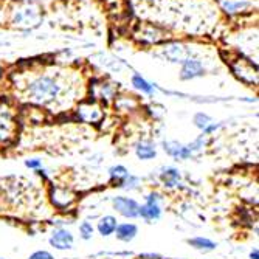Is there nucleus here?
I'll return each mask as SVG.
<instances>
[{
    "instance_id": "1",
    "label": "nucleus",
    "mask_w": 259,
    "mask_h": 259,
    "mask_svg": "<svg viewBox=\"0 0 259 259\" xmlns=\"http://www.w3.org/2000/svg\"><path fill=\"white\" fill-rule=\"evenodd\" d=\"M70 86H67V76L61 73L43 71L31 76L23 87L26 101L33 104L48 107L58 103Z\"/></svg>"
},
{
    "instance_id": "2",
    "label": "nucleus",
    "mask_w": 259,
    "mask_h": 259,
    "mask_svg": "<svg viewBox=\"0 0 259 259\" xmlns=\"http://www.w3.org/2000/svg\"><path fill=\"white\" fill-rule=\"evenodd\" d=\"M42 22V8L33 0H16L8 13V23L14 30H33Z\"/></svg>"
},
{
    "instance_id": "3",
    "label": "nucleus",
    "mask_w": 259,
    "mask_h": 259,
    "mask_svg": "<svg viewBox=\"0 0 259 259\" xmlns=\"http://www.w3.org/2000/svg\"><path fill=\"white\" fill-rule=\"evenodd\" d=\"M228 65L231 73H233L240 83H244L250 87L258 86V67L252 61L244 58L242 55H235L228 59Z\"/></svg>"
},
{
    "instance_id": "4",
    "label": "nucleus",
    "mask_w": 259,
    "mask_h": 259,
    "mask_svg": "<svg viewBox=\"0 0 259 259\" xmlns=\"http://www.w3.org/2000/svg\"><path fill=\"white\" fill-rule=\"evenodd\" d=\"M166 31L155 23H141L138 25L137 31L133 33V39H135L141 45L152 47L158 43L166 42Z\"/></svg>"
},
{
    "instance_id": "5",
    "label": "nucleus",
    "mask_w": 259,
    "mask_h": 259,
    "mask_svg": "<svg viewBox=\"0 0 259 259\" xmlns=\"http://www.w3.org/2000/svg\"><path fill=\"white\" fill-rule=\"evenodd\" d=\"M75 113L76 118L86 124H100L106 117L103 104L95 100H86L79 103Z\"/></svg>"
},
{
    "instance_id": "6",
    "label": "nucleus",
    "mask_w": 259,
    "mask_h": 259,
    "mask_svg": "<svg viewBox=\"0 0 259 259\" xmlns=\"http://www.w3.org/2000/svg\"><path fill=\"white\" fill-rule=\"evenodd\" d=\"M160 56L166 59L168 62L173 64H182L185 59L193 58L191 56V48H188L182 42H165L162 48H160Z\"/></svg>"
},
{
    "instance_id": "7",
    "label": "nucleus",
    "mask_w": 259,
    "mask_h": 259,
    "mask_svg": "<svg viewBox=\"0 0 259 259\" xmlns=\"http://www.w3.org/2000/svg\"><path fill=\"white\" fill-rule=\"evenodd\" d=\"M90 100H95L98 103H112L115 100V96L118 95V88L113 83L104 81V79H96L93 84L90 86Z\"/></svg>"
},
{
    "instance_id": "8",
    "label": "nucleus",
    "mask_w": 259,
    "mask_h": 259,
    "mask_svg": "<svg viewBox=\"0 0 259 259\" xmlns=\"http://www.w3.org/2000/svg\"><path fill=\"white\" fill-rule=\"evenodd\" d=\"M216 3L228 17L245 16L253 11V0H216Z\"/></svg>"
},
{
    "instance_id": "9",
    "label": "nucleus",
    "mask_w": 259,
    "mask_h": 259,
    "mask_svg": "<svg viewBox=\"0 0 259 259\" xmlns=\"http://www.w3.org/2000/svg\"><path fill=\"white\" fill-rule=\"evenodd\" d=\"M160 200H162V195L158 193L152 191L148 194L146 197V203L141 205L138 210V216H141L145 220L152 222V220H158L162 217V207H160Z\"/></svg>"
},
{
    "instance_id": "10",
    "label": "nucleus",
    "mask_w": 259,
    "mask_h": 259,
    "mask_svg": "<svg viewBox=\"0 0 259 259\" xmlns=\"http://www.w3.org/2000/svg\"><path fill=\"white\" fill-rule=\"evenodd\" d=\"M17 124L10 109L5 106H0V141L8 143L11 141L16 135Z\"/></svg>"
},
{
    "instance_id": "11",
    "label": "nucleus",
    "mask_w": 259,
    "mask_h": 259,
    "mask_svg": "<svg viewBox=\"0 0 259 259\" xmlns=\"http://www.w3.org/2000/svg\"><path fill=\"white\" fill-rule=\"evenodd\" d=\"M50 200L55 208L67 210L75 203L76 197H75V194L67 188H62V186H53V188L50 190Z\"/></svg>"
},
{
    "instance_id": "12",
    "label": "nucleus",
    "mask_w": 259,
    "mask_h": 259,
    "mask_svg": "<svg viewBox=\"0 0 259 259\" xmlns=\"http://www.w3.org/2000/svg\"><path fill=\"white\" fill-rule=\"evenodd\" d=\"M205 73H207V68L197 58H188L182 62L180 79H183V81H191V79L203 76Z\"/></svg>"
},
{
    "instance_id": "13",
    "label": "nucleus",
    "mask_w": 259,
    "mask_h": 259,
    "mask_svg": "<svg viewBox=\"0 0 259 259\" xmlns=\"http://www.w3.org/2000/svg\"><path fill=\"white\" fill-rule=\"evenodd\" d=\"M112 203H113V208L117 210L123 217H128V219L138 217L140 205L137 203V200H133L130 197H123V195H118V197L113 199Z\"/></svg>"
},
{
    "instance_id": "14",
    "label": "nucleus",
    "mask_w": 259,
    "mask_h": 259,
    "mask_svg": "<svg viewBox=\"0 0 259 259\" xmlns=\"http://www.w3.org/2000/svg\"><path fill=\"white\" fill-rule=\"evenodd\" d=\"M73 242H75L73 235L65 228H58L53 231V235L50 236V245L56 250H61V252L70 250L71 247H73Z\"/></svg>"
},
{
    "instance_id": "15",
    "label": "nucleus",
    "mask_w": 259,
    "mask_h": 259,
    "mask_svg": "<svg viewBox=\"0 0 259 259\" xmlns=\"http://www.w3.org/2000/svg\"><path fill=\"white\" fill-rule=\"evenodd\" d=\"M163 149L168 155H171L173 158H177V160H188L194 155L188 145H182V143H178V141H165Z\"/></svg>"
},
{
    "instance_id": "16",
    "label": "nucleus",
    "mask_w": 259,
    "mask_h": 259,
    "mask_svg": "<svg viewBox=\"0 0 259 259\" xmlns=\"http://www.w3.org/2000/svg\"><path fill=\"white\" fill-rule=\"evenodd\" d=\"M113 235L117 236V239L121 240V242H130V240H133L138 235V228L135 224H118Z\"/></svg>"
},
{
    "instance_id": "17",
    "label": "nucleus",
    "mask_w": 259,
    "mask_h": 259,
    "mask_svg": "<svg viewBox=\"0 0 259 259\" xmlns=\"http://www.w3.org/2000/svg\"><path fill=\"white\" fill-rule=\"evenodd\" d=\"M113 106L120 112H132L138 107V101L135 100V96L130 95H117L113 100Z\"/></svg>"
},
{
    "instance_id": "18",
    "label": "nucleus",
    "mask_w": 259,
    "mask_h": 259,
    "mask_svg": "<svg viewBox=\"0 0 259 259\" xmlns=\"http://www.w3.org/2000/svg\"><path fill=\"white\" fill-rule=\"evenodd\" d=\"M117 227H118L117 217H113V216H104V217L100 219V222H98L96 230H98V233H100L103 237H107V236H110V235L115 233Z\"/></svg>"
},
{
    "instance_id": "19",
    "label": "nucleus",
    "mask_w": 259,
    "mask_h": 259,
    "mask_svg": "<svg viewBox=\"0 0 259 259\" xmlns=\"http://www.w3.org/2000/svg\"><path fill=\"white\" fill-rule=\"evenodd\" d=\"M135 154L140 160H152L157 155V149L152 141H140L135 145Z\"/></svg>"
},
{
    "instance_id": "20",
    "label": "nucleus",
    "mask_w": 259,
    "mask_h": 259,
    "mask_svg": "<svg viewBox=\"0 0 259 259\" xmlns=\"http://www.w3.org/2000/svg\"><path fill=\"white\" fill-rule=\"evenodd\" d=\"M160 178H162V182L166 188H175V186L180 183L182 175H180V171H178V169L166 168V169H163V173L160 174Z\"/></svg>"
},
{
    "instance_id": "21",
    "label": "nucleus",
    "mask_w": 259,
    "mask_h": 259,
    "mask_svg": "<svg viewBox=\"0 0 259 259\" xmlns=\"http://www.w3.org/2000/svg\"><path fill=\"white\" fill-rule=\"evenodd\" d=\"M132 86L137 88V90H140L141 93H146V95H152L154 93V86L148 83L145 78H143L141 75H132Z\"/></svg>"
},
{
    "instance_id": "22",
    "label": "nucleus",
    "mask_w": 259,
    "mask_h": 259,
    "mask_svg": "<svg viewBox=\"0 0 259 259\" xmlns=\"http://www.w3.org/2000/svg\"><path fill=\"white\" fill-rule=\"evenodd\" d=\"M188 244L195 250H200V252H211V250L216 248V244L207 237H193L188 240Z\"/></svg>"
},
{
    "instance_id": "23",
    "label": "nucleus",
    "mask_w": 259,
    "mask_h": 259,
    "mask_svg": "<svg viewBox=\"0 0 259 259\" xmlns=\"http://www.w3.org/2000/svg\"><path fill=\"white\" fill-rule=\"evenodd\" d=\"M109 175H110V178H112L113 183L120 185V183L124 180V178L129 175V171H128V169L124 168V166L118 165V166H112V168L109 169Z\"/></svg>"
},
{
    "instance_id": "24",
    "label": "nucleus",
    "mask_w": 259,
    "mask_h": 259,
    "mask_svg": "<svg viewBox=\"0 0 259 259\" xmlns=\"http://www.w3.org/2000/svg\"><path fill=\"white\" fill-rule=\"evenodd\" d=\"M194 126L197 128V129H200V130H203L205 128L208 126L210 123H213L211 121V117L210 115H207V113H203V112H199V113H195L194 115Z\"/></svg>"
},
{
    "instance_id": "25",
    "label": "nucleus",
    "mask_w": 259,
    "mask_h": 259,
    "mask_svg": "<svg viewBox=\"0 0 259 259\" xmlns=\"http://www.w3.org/2000/svg\"><path fill=\"white\" fill-rule=\"evenodd\" d=\"M138 185H140V178L129 174L118 186H120V188H123V190H137Z\"/></svg>"
},
{
    "instance_id": "26",
    "label": "nucleus",
    "mask_w": 259,
    "mask_h": 259,
    "mask_svg": "<svg viewBox=\"0 0 259 259\" xmlns=\"http://www.w3.org/2000/svg\"><path fill=\"white\" fill-rule=\"evenodd\" d=\"M93 233H95V227L90 224V222H87V220H84L81 225H79V235H81V237L84 239V240H88V239H92V236H93Z\"/></svg>"
},
{
    "instance_id": "27",
    "label": "nucleus",
    "mask_w": 259,
    "mask_h": 259,
    "mask_svg": "<svg viewBox=\"0 0 259 259\" xmlns=\"http://www.w3.org/2000/svg\"><path fill=\"white\" fill-rule=\"evenodd\" d=\"M28 259H55L50 252H45V250H38V252H34L28 256Z\"/></svg>"
},
{
    "instance_id": "28",
    "label": "nucleus",
    "mask_w": 259,
    "mask_h": 259,
    "mask_svg": "<svg viewBox=\"0 0 259 259\" xmlns=\"http://www.w3.org/2000/svg\"><path fill=\"white\" fill-rule=\"evenodd\" d=\"M25 166L30 168V169H39L42 166V163L38 158H31V160H25Z\"/></svg>"
},
{
    "instance_id": "29",
    "label": "nucleus",
    "mask_w": 259,
    "mask_h": 259,
    "mask_svg": "<svg viewBox=\"0 0 259 259\" xmlns=\"http://www.w3.org/2000/svg\"><path fill=\"white\" fill-rule=\"evenodd\" d=\"M250 258L252 259H259V252H258V248H255L252 253H250Z\"/></svg>"
},
{
    "instance_id": "30",
    "label": "nucleus",
    "mask_w": 259,
    "mask_h": 259,
    "mask_svg": "<svg viewBox=\"0 0 259 259\" xmlns=\"http://www.w3.org/2000/svg\"><path fill=\"white\" fill-rule=\"evenodd\" d=\"M0 259H5V258H0Z\"/></svg>"
}]
</instances>
